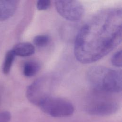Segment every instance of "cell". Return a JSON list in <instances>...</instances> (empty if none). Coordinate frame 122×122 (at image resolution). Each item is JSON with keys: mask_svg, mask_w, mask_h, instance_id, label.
Here are the masks:
<instances>
[{"mask_svg": "<svg viewBox=\"0 0 122 122\" xmlns=\"http://www.w3.org/2000/svg\"><path fill=\"white\" fill-rule=\"evenodd\" d=\"M113 94L92 90L85 101V112L94 116H108L114 114L118 110L120 104Z\"/></svg>", "mask_w": 122, "mask_h": 122, "instance_id": "3", "label": "cell"}, {"mask_svg": "<svg viewBox=\"0 0 122 122\" xmlns=\"http://www.w3.org/2000/svg\"><path fill=\"white\" fill-rule=\"evenodd\" d=\"M51 5V0H38L37 8L39 10H45L49 9Z\"/></svg>", "mask_w": 122, "mask_h": 122, "instance_id": "13", "label": "cell"}, {"mask_svg": "<svg viewBox=\"0 0 122 122\" xmlns=\"http://www.w3.org/2000/svg\"><path fill=\"white\" fill-rule=\"evenodd\" d=\"M47 114L54 117H64L71 115L74 111L73 104L68 100L50 96L39 106Z\"/></svg>", "mask_w": 122, "mask_h": 122, "instance_id": "5", "label": "cell"}, {"mask_svg": "<svg viewBox=\"0 0 122 122\" xmlns=\"http://www.w3.org/2000/svg\"><path fill=\"white\" fill-rule=\"evenodd\" d=\"M54 3L57 12L68 20L78 21L83 16L84 7L78 0H55Z\"/></svg>", "mask_w": 122, "mask_h": 122, "instance_id": "6", "label": "cell"}, {"mask_svg": "<svg viewBox=\"0 0 122 122\" xmlns=\"http://www.w3.org/2000/svg\"><path fill=\"white\" fill-rule=\"evenodd\" d=\"M50 38L46 34H40L36 36L33 40V43L37 47L42 48L46 46L49 43Z\"/></svg>", "mask_w": 122, "mask_h": 122, "instance_id": "11", "label": "cell"}, {"mask_svg": "<svg viewBox=\"0 0 122 122\" xmlns=\"http://www.w3.org/2000/svg\"><path fill=\"white\" fill-rule=\"evenodd\" d=\"M12 50L15 55L21 57L30 56L35 52L34 45L27 42L18 43L14 46Z\"/></svg>", "mask_w": 122, "mask_h": 122, "instance_id": "8", "label": "cell"}, {"mask_svg": "<svg viewBox=\"0 0 122 122\" xmlns=\"http://www.w3.org/2000/svg\"><path fill=\"white\" fill-rule=\"evenodd\" d=\"M20 0H0V21L10 18L15 12Z\"/></svg>", "mask_w": 122, "mask_h": 122, "instance_id": "7", "label": "cell"}, {"mask_svg": "<svg viewBox=\"0 0 122 122\" xmlns=\"http://www.w3.org/2000/svg\"><path fill=\"white\" fill-rule=\"evenodd\" d=\"M122 52L120 50L116 51L112 56L111 58V62L112 64L117 67H121L122 65Z\"/></svg>", "mask_w": 122, "mask_h": 122, "instance_id": "12", "label": "cell"}, {"mask_svg": "<svg viewBox=\"0 0 122 122\" xmlns=\"http://www.w3.org/2000/svg\"><path fill=\"white\" fill-rule=\"evenodd\" d=\"M121 8H108L95 13L79 30L74 41L76 59L84 64L100 60L122 41Z\"/></svg>", "mask_w": 122, "mask_h": 122, "instance_id": "1", "label": "cell"}, {"mask_svg": "<svg viewBox=\"0 0 122 122\" xmlns=\"http://www.w3.org/2000/svg\"><path fill=\"white\" fill-rule=\"evenodd\" d=\"M15 56L12 50L8 51L6 53L2 65V71L4 74H7L10 71Z\"/></svg>", "mask_w": 122, "mask_h": 122, "instance_id": "10", "label": "cell"}, {"mask_svg": "<svg viewBox=\"0 0 122 122\" xmlns=\"http://www.w3.org/2000/svg\"><path fill=\"white\" fill-rule=\"evenodd\" d=\"M11 118V115L8 111L0 112V122H10Z\"/></svg>", "mask_w": 122, "mask_h": 122, "instance_id": "14", "label": "cell"}, {"mask_svg": "<svg viewBox=\"0 0 122 122\" xmlns=\"http://www.w3.org/2000/svg\"><path fill=\"white\" fill-rule=\"evenodd\" d=\"M56 81V77L51 74L39 78L27 87V99L33 104L39 106L45 99L51 96Z\"/></svg>", "mask_w": 122, "mask_h": 122, "instance_id": "4", "label": "cell"}, {"mask_svg": "<svg viewBox=\"0 0 122 122\" xmlns=\"http://www.w3.org/2000/svg\"><path fill=\"white\" fill-rule=\"evenodd\" d=\"M41 68L40 63L36 60H29L26 61L23 67V74L27 77H30L35 76Z\"/></svg>", "mask_w": 122, "mask_h": 122, "instance_id": "9", "label": "cell"}, {"mask_svg": "<svg viewBox=\"0 0 122 122\" xmlns=\"http://www.w3.org/2000/svg\"><path fill=\"white\" fill-rule=\"evenodd\" d=\"M86 79L92 90L113 94L122 91L120 71L104 66H93L88 70Z\"/></svg>", "mask_w": 122, "mask_h": 122, "instance_id": "2", "label": "cell"}]
</instances>
